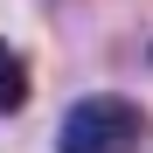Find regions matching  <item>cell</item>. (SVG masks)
Masks as SVG:
<instances>
[{"instance_id": "obj_1", "label": "cell", "mask_w": 153, "mask_h": 153, "mask_svg": "<svg viewBox=\"0 0 153 153\" xmlns=\"http://www.w3.org/2000/svg\"><path fill=\"white\" fill-rule=\"evenodd\" d=\"M146 146V111L118 91L76 97L56 125V153H139Z\"/></svg>"}, {"instance_id": "obj_2", "label": "cell", "mask_w": 153, "mask_h": 153, "mask_svg": "<svg viewBox=\"0 0 153 153\" xmlns=\"http://www.w3.org/2000/svg\"><path fill=\"white\" fill-rule=\"evenodd\" d=\"M28 105V56H21L14 42H0V118Z\"/></svg>"}]
</instances>
